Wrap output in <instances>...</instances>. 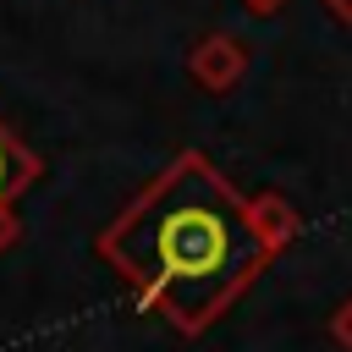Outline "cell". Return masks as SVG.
<instances>
[{
  "instance_id": "cell-5",
  "label": "cell",
  "mask_w": 352,
  "mask_h": 352,
  "mask_svg": "<svg viewBox=\"0 0 352 352\" xmlns=\"http://www.w3.org/2000/svg\"><path fill=\"white\" fill-rule=\"evenodd\" d=\"M16 236H22V220H16V209H11V204H0V253H11V248H16Z\"/></svg>"
},
{
  "instance_id": "cell-6",
  "label": "cell",
  "mask_w": 352,
  "mask_h": 352,
  "mask_svg": "<svg viewBox=\"0 0 352 352\" xmlns=\"http://www.w3.org/2000/svg\"><path fill=\"white\" fill-rule=\"evenodd\" d=\"M236 6H242L248 16H275V11L286 6V0H236Z\"/></svg>"
},
{
  "instance_id": "cell-2",
  "label": "cell",
  "mask_w": 352,
  "mask_h": 352,
  "mask_svg": "<svg viewBox=\"0 0 352 352\" xmlns=\"http://www.w3.org/2000/svg\"><path fill=\"white\" fill-rule=\"evenodd\" d=\"M248 66H253L248 38H242V33H226V28L204 33V38L187 50V77H192L204 94H231V88L248 77Z\"/></svg>"
},
{
  "instance_id": "cell-3",
  "label": "cell",
  "mask_w": 352,
  "mask_h": 352,
  "mask_svg": "<svg viewBox=\"0 0 352 352\" xmlns=\"http://www.w3.org/2000/svg\"><path fill=\"white\" fill-rule=\"evenodd\" d=\"M248 220H253V236L270 248V258L286 253L297 242V231H302V214H297V204L286 192H253L248 198Z\"/></svg>"
},
{
  "instance_id": "cell-1",
  "label": "cell",
  "mask_w": 352,
  "mask_h": 352,
  "mask_svg": "<svg viewBox=\"0 0 352 352\" xmlns=\"http://www.w3.org/2000/svg\"><path fill=\"white\" fill-rule=\"evenodd\" d=\"M94 253L182 336H204L270 264L248 198L198 148H182L94 236Z\"/></svg>"
},
{
  "instance_id": "cell-8",
  "label": "cell",
  "mask_w": 352,
  "mask_h": 352,
  "mask_svg": "<svg viewBox=\"0 0 352 352\" xmlns=\"http://www.w3.org/2000/svg\"><path fill=\"white\" fill-rule=\"evenodd\" d=\"M346 302H352V297H346Z\"/></svg>"
},
{
  "instance_id": "cell-7",
  "label": "cell",
  "mask_w": 352,
  "mask_h": 352,
  "mask_svg": "<svg viewBox=\"0 0 352 352\" xmlns=\"http://www.w3.org/2000/svg\"><path fill=\"white\" fill-rule=\"evenodd\" d=\"M319 6H324V11H330L341 28H352V0H319Z\"/></svg>"
},
{
  "instance_id": "cell-4",
  "label": "cell",
  "mask_w": 352,
  "mask_h": 352,
  "mask_svg": "<svg viewBox=\"0 0 352 352\" xmlns=\"http://www.w3.org/2000/svg\"><path fill=\"white\" fill-rule=\"evenodd\" d=\"M38 170H44L38 154H33V148L0 121V204H16V198L38 182Z\"/></svg>"
}]
</instances>
